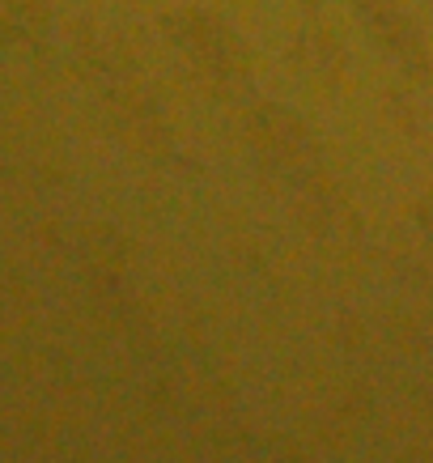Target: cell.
Segmentation results:
<instances>
[{"mask_svg":"<svg viewBox=\"0 0 433 463\" xmlns=\"http://www.w3.org/2000/svg\"><path fill=\"white\" fill-rule=\"evenodd\" d=\"M170 26V39L179 47L187 60H196L200 69L209 72H238L247 64V52H242V43L221 26V22H212L204 14H174L166 22Z\"/></svg>","mask_w":433,"mask_h":463,"instance_id":"6da1fadb","label":"cell"}]
</instances>
